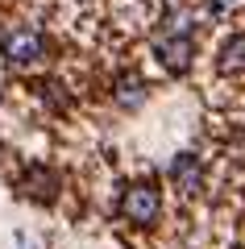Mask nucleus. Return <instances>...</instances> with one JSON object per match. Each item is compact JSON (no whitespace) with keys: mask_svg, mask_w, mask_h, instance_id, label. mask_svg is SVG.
<instances>
[{"mask_svg":"<svg viewBox=\"0 0 245 249\" xmlns=\"http://www.w3.org/2000/svg\"><path fill=\"white\" fill-rule=\"evenodd\" d=\"M158 208H162V199H158L154 183H133L129 191L121 196V216L129 224H141V229L158 220Z\"/></svg>","mask_w":245,"mask_h":249,"instance_id":"f03ea898","label":"nucleus"},{"mask_svg":"<svg viewBox=\"0 0 245 249\" xmlns=\"http://www.w3.org/2000/svg\"><path fill=\"white\" fill-rule=\"evenodd\" d=\"M54 187H58L54 170H42V166H34V170H29V178H25V191H29L34 199H50Z\"/></svg>","mask_w":245,"mask_h":249,"instance_id":"39448f33","label":"nucleus"},{"mask_svg":"<svg viewBox=\"0 0 245 249\" xmlns=\"http://www.w3.org/2000/svg\"><path fill=\"white\" fill-rule=\"evenodd\" d=\"M154 54L162 62H167L170 71H187L191 67V37H187V25H179V21H170V29H162V34H154Z\"/></svg>","mask_w":245,"mask_h":249,"instance_id":"f257e3e1","label":"nucleus"},{"mask_svg":"<svg viewBox=\"0 0 245 249\" xmlns=\"http://www.w3.org/2000/svg\"><path fill=\"white\" fill-rule=\"evenodd\" d=\"M170 178L179 183V191H187V196H195L204 183V170H200V158L195 154H179L175 162H170Z\"/></svg>","mask_w":245,"mask_h":249,"instance_id":"20e7f679","label":"nucleus"},{"mask_svg":"<svg viewBox=\"0 0 245 249\" xmlns=\"http://www.w3.org/2000/svg\"><path fill=\"white\" fill-rule=\"evenodd\" d=\"M116 100H121L125 108H133L141 100V79H137V75H121V83H116Z\"/></svg>","mask_w":245,"mask_h":249,"instance_id":"0eeeda50","label":"nucleus"},{"mask_svg":"<svg viewBox=\"0 0 245 249\" xmlns=\"http://www.w3.org/2000/svg\"><path fill=\"white\" fill-rule=\"evenodd\" d=\"M245 67V34L233 37V42L220 50V71H241Z\"/></svg>","mask_w":245,"mask_h":249,"instance_id":"423d86ee","label":"nucleus"},{"mask_svg":"<svg viewBox=\"0 0 245 249\" xmlns=\"http://www.w3.org/2000/svg\"><path fill=\"white\" fill-rule=\"evenodd\" d=\"M0 50H4V58H13V62H34V58H42L46 42H42L38 29H9V34L0 37Z\"/></svg>","mask_w":245,"mask_h":249,"instance_id":"7ed1b4c3","label":"nucleus"}]
</instances>
